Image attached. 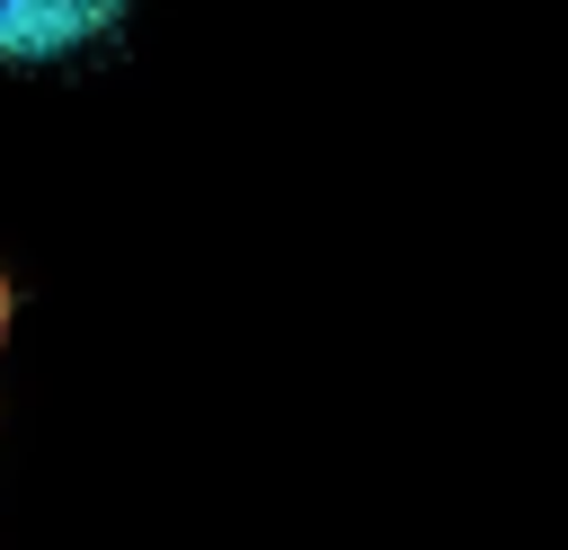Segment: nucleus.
<instances>
[{"mask_svg": "<svg viewBox=\"0 0 568 550\" xmlns=\"http://www.w3.org/2000/svg\"><path fill=\"white\" fill-rule=\"evenodd\" d=\"M9 328H18V284H9V266H0V364H9Z\"/></svg>", "mask_w": 568, "mask_h": 550, "instance_id": "nucleus-2", "label": "nucleus"}, {"mask_svg": "<svg viewBox=\"0 0 568 550\" xmlns=\"http://www.w3.org/2000/svg\"><path fill=\"white\" fill-rule=\"evenodd\" d=\"M142 0H0V71H80L133 35Z\"/></svg>", "mask_w": 568, "mask_h": 550, "instance_id": "nucleus-1", "label": "nucleus"}]
</instances>
